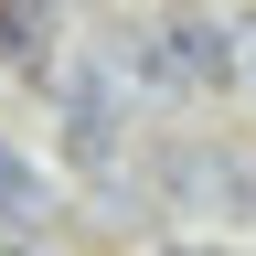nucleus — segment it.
I'll return each mask as SVG.
<instances>
[{
	"label": "nucleus",
	"mask_w": 256,
	"mask_h": 256,
	"mask_svg": "<svg viewBox=\"0 0 256 256\" xmlns=\"http://www.w3.org/2000/svg\"><path fill=\"white\" fill-rule=\"evenodd\" d=\"M0 64L43 75V64H54V11H32V0H0Z\"/></svg>",
	"instance_id": "20e7f679"
},
{
	"label": "nucleus",
	"mask_w": 256,
	"mask_h": 256,
	"mask_svg": "<svg viewBox=\"0 0 256 256\" xmlns=\"http://www.w3.org/2000/svg\"><path fill=\"white\" fill-rule=\"evenodd\" d=\"M160 32V64H171V86H235V22H214V11H171V22H150Z\"/></svg>",
	"instance_id": "f03ea898"
},
{
	"label": "nucleus",
	"mask_w": 256,
	"mask_h": 256,
	"mask_svg": "<svg viewBox=\"0 0 256 256\" xmlns=\"http://www.w3.org/2000/svg\"><path fill=\"white\" fill-rule=\"evenodd\" d=\"M160 192L192 203V214L256 224V150L246 139H182V150H160Z\"/></svg>",
	"instance_id": "f257e3e1"
},
{
	"label": "nucleus",
	"mask_w": 256,
	"mask_h": 256,
	"mask_svg": "<svg viewBox=\"0 0 256 256\" xmlns=\"http://www.w3.org/2000/svg\"><path fill=\"white\" fill-rule=\"evenodd\" d=\"M160 256H246V246H160Z\"/></svg>",
	"instance_id": "423d86ee"
},
{
	"label": "nucleus",
	"mask_w": 256,
	"mask_h": 256,
	"mask_svg": "<svg viewBox=\"0 0 256 256\" xmlns=\"http://www.w3.org/2000/svg\"><path fill=\"white\" fill-rule=\"evenodd\" d=\"M43 203H54V192H43V171H32V160H22L11 139H0V214H11V224H32Z\"/></svg>",
	"instance_id": "39448f33"
},
{
	"label": "nucleus",
	"mask_w": 256,
	"mask_h": 256,
	"mask_svg": "<svg viewBox=\"0 0 256 256\" xmlns=\"http://www.w3.org/2000/svg\"><path fill=\"white\" fill-rule=\"evenodd\" d=\"M64 150L86 171L118 160V96H107V75H64Z\"/></svg>",
	"instance_id": "7ed1b4c3"
}]
</instances>
